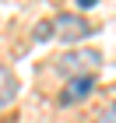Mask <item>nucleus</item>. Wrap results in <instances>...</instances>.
<instances>
[{"label":"nucleus","instance_id":"nucleus-6","mask_svg":"<svg viewBox=\"0 0 116 123\" xmlns=\"http://www.w3.org/2000/svg\"><path fill=\"white\" fill-rule=\"evenodd\" d=\"M98 123H116V105H109V109H106V113H102V116H98Z\"/></svg>","mask_w":116,"mask_h":123},{"label":"nucleus","instance_id":"nucleus-4","mask_svg":"<svg viewBox=\"0 0 116 123\" xmlns=\"http://www.w3.org/2000/svg\"><path fill=\"white\" fill-rule=\"evenodd\" d=\"M14 95H18V77L11 67H0V109H7L14 102Z\"/></svg>","mask_w":116,"mask_h":123},{"label":"nucleus","instance_id":"nucleus-3","mask_svg":"<svg viewBox=\"0 0 116 123\" xmlns=\"http://www.w3.org/2000/svg\"><path fill=\"white\" fill-rule=\"evenodd\" d=\"M92 88H95V74H92V77H70L67 88H63V95H60V102H63V105L81 102V98H88V95H92Z\"/></svg>","mask_w":116,"mask_h":123},{"label":"nucleus","instance_id":"nucleus-1","mask_svg":"<svg viewBox=\"0 0 116 123\" xmlns=\"http://www.w3.org/2000/svg\"><path fill=\"white\" fill-rule=\"evenodd\" d=\"M98 63H102L98 49H70L67 56L56 60V67L63 74H70V77H92V70H95Z\"/></svg>","mask_w":116,"mask_h":123},{"label":"nucleus","instance_id":"nucleus-5","mask_svg":"<svg viewBox=\"0 0 116 123\" xmlns=\"http://www.w3.org/2000/svg\"><path fill=\"white\" fill-rule=\"evenodd\" d=\"M53 35H56V32H53V21H39L35 25V39L39 42H46V39H53Z\"/></svg>","mask_w":116,"mask_h":123},{"label":"nucleus","instance_id":"nucleus-2","mask_svg":"<svg viewBox=\"0 0 116 123\" xmlns=\"http://www.w3.org/2000/svg\"><path fill=\"white\" fill-rule=\"evenodd\" d=\"M53 28H56V35L63 39V42H77V39L92 35V25H88L81 14H70V11H63V14L53 18Z\"/></svg>","mask_w":116,"mask_h":123}]
</instances>
